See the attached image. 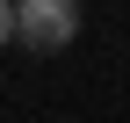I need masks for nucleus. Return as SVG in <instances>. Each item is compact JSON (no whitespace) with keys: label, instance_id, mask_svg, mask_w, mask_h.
I'll return each instance as SVG.
<instances>
[{"label":"nucleus","instance_id":"obj_1","mask_svg":"<svg viewBox=\"0 0 130 123\" xmlns=\"http://www.w3.org/2000/svg\"><path fill=\"white\" fill-rule=\"evenodd\" d=\"M72 36H79V0H22L14 43H22L29 58H58Z\"/></svg>","mask_w":130,"mask_h":123},{"label":"nucleus","instance_id":"obj_2","mask_svg":"<svg viewBox=\"0 0 130 123\" xmlns=\"http://www.w3.org/2000/svg\"><path fill=\"white\" fill-rule=\"evenodd\" d=\"M14 22H22V7H14V0H0V43H14Z\"/></svg>","mask_w":130,"mask_h":123}]
</instances>
